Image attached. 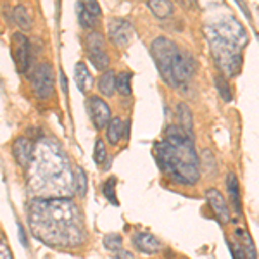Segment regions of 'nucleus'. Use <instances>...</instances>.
Here are the masks:
<instances>
[{
	"instance_id": "obj_1",
	"label": "nucleus",
	"mask_w": 259,
	"mask_h": 259,
	"mask_svg": "<svg viewBox=\"0 0 259 259\" xmlns=\"http://www.w3.org/2000/svg\"><path fill=\"white\" fill-rule=\"evenodd\" d=\"M28 225L36 240L49 247H78L87 230L80 207L68 197H36L28 207Z\"/></svg>"
},
{
	"instance_id": "obj_2",
	"label": "nucleus",
	"mask_w": 259,
	"mask_h": 259,
	"mask_svg": "<svg viewBox=\"0 0 259 259\" xmlns=\"http://www.w3.org/2000/svg\"><path fill=\"white\" fill-rule=\"evenodd\" d=\"M30 187L47 197H68L74 192L73 171L68 156L57 144L41 140L35 147V156L28 173Z\"/></svg>"
},
{
	"instance_id": "obj_3",
	"label": "nucleus",
	"mask_w": 259,
	"mask_h": 259,
	"mask_svg": "<svg viewBox=\"0 0 259 259\" xmlns=\"http://www.w3.org/2000/svg\"><path fill=\"white\" fill-rule=\"evenodd\" d=\"M154 157L159 169L177 185H195L199 182V156L194 140L180 124L166 128L164 140L154 145Z\"/></svg>"
},
{
	"instance_id": "obj_4",
	"label": "nucleus",
	"mask_w": 259,
	"mask_h": 259,
	"mask_svg": "<svg viewBox=\"0 0 259 259\" xmlns=\"http://www.w3.org/2000/svg\"><path fill=\"white\" fill-rule=\"evenodd\" d=\"M209 33V41H211V52L214 57L218 68L223 71L228 76H235L240 73L242 68V47H239L233 41H228L221 36Z\"/></svg>"
},
{
	"instance_id": "obj_5",
	"label": "nucleus",
	"mask_w": 259,
	"mask_h": 259,
	"mask_svg": "<svg viewBox=\"0 0 259 259\" xmlns=\"http://www.w3.org/2000/svg\"><path fill=\"white\" fill-rule=\"evenodd\" d=\"M178 52L180 50L175 45V41H171L166 36H157L152 41V45H150V54H152L154 62H156L157 69H159V74L169 87H178V83L173 78V71H171L173 61Z\"/></svg>"
},
{
	"instance_id": "obj_6",
	"label": "nucleus",
	"mask_w": 259,
	"mask_h": 259,
	"mask_svg": "<svg viewBox=\"0 0 259 259\" xmlns=\"http://www.w3.org/2000/svg\"><path fill=\"white\" fill-rule=\"evenodd\" d=\"M209 31L221 36V38L228 40V41H233V44H237L239 47H244L249 40L244 26H242V24L233 18V16H227V18L218 19L209 28Z\"/></svg>"
},
{
	"instance_id": "obj_7",
	"label": "nucleus",
	"mask_w": 259,
	"mask_h": 259,
	"mask_svg": "<svg viewBox=\"0 0 259 259\" xmlns=\"http://www.w3.org/2000/svg\"><path fill=\"white\" fill-rule=\"evenodd\" d=\"M31 87L40 100H47L54 94V69L49 62H41L31 74Z\"/></svg>"
},
{
	"instance_id": "obj_8",
	"label": "nucleus",
	"mask_w": 259,
	"mask_h": 259,
	"mask_svg": "<svg viewBox=\"0 0 259 259\" xmlns=\"http://www.w3.org/2000/svg\"><path fill=\"white\" fill-rule=\"evenodd\" d=\"M12 57H14L16 68L21 74L28 73L30 66V41L23 33H14L12 35Z\"/></svg>"
},
{
	"instance_id": "obj_9",
	"label": "nucleus",
	"mask_w": 259,
	"mask_h": 259,
	"mask_svg": "<svg viewBox=\"0 0 259 259\" xmlns=\"http://www.w3.org/2000/svg\"><path fill=\"white\" fill-rule=\"evenodd\" d=\"M87 109H89L92 123H94V126L97 130H102L104 126L109 124L111 109L100 97H97V95L89 97V100H87Z\"/></svg>"
},
{
	"instance_id": "obj_10",
	"label": "nucleus",
	"mask_w": 259,
	"mask_h": 259,
	"mask_svg": "<svg viewBox=\"0 0 259 259\" xmlns=\"http://www.w3.org/2000/svg\"><path fill=\"white\" fill-rule=\"evenodd\" d=\"M195 69H197V64H195L194 57L189 56V54H185V52L177 54L171 71H173V78L178 85L183 81H187V80H190V78L195 74Z\"/></svg>"
},
{
	"instance_id": "obj_11",
	"label": "nucleus",
	"mask_w": 259,
	"mask_h": 259,
	"mask_svg": "<svg viewBox=\"0 0 259 259\" xmlns=\"http://www.w3.org/2000/svg\"><path fill=\"white\" fill-rule=\"evenodd\" d=\"M107 33H109L112 44L118 45V47H124L132 40L133 26L126 19H111L109 24H107Z\"/></svg>"
},
{
	"instance_id": "obj_12",
	"label": "nucleus",
	"mask_w": 259,
	"mask_h": 259,
	"mask_svg": "<svg viewBox=\"0 0 259 259\" xmlns=\"http://www.w3.org/2000/svg\"><path fill=\"white\" fill-rule=\"evenodd\" d=\"M35 147L30 139L26 137H19V139L14 140L12 144V156H14L16 162L21 166V168H30L33 156H35Z\"/></svg>"
},
{
	"instance_id": "obj_13",
	"label": "nucleus",
	"mask_w": 259,
	"mask_h": 259,
	"mask_svg": "<svg viewBox=\"0 0 259 259\" xmlns=\"http://www.w3.org/2000/svg\"><path fill=\"white\" fill-rule=\"evenodd\" d=\"M206 199H207V204L211 206L212 212L216 214V218L221 225H228L230 223V209H228V204L225 197L221 195V192L218 189H207L206 190Z\"/></svg>"
},
{
	"instance_id": "obj_14",
	"label": "nucleus",
	"mask_w": 259,
	"mask_h": 259,
	"mask_svg": "<svg viewBox=\"0 0 259 259\" xmlns=\"http://www.w3.org/2000/svg\"><path fill=\"white\" fill-rule=\"evenodd\" d=\"M133 245L144 254H157L162 249V244L157 237H154L152 233H137L133 237Z\"/></svg>"
},
{
	"instance_id": "obj_15",
	"label": "nucleus",
	"mask_w": 259,
	"mask_h": 259,
	"mask_svg": "<svg viewBox=\"0 0 259 259\" xmlns=\"http://www.w3.org/2000/svg\"><path fill=\"white\" fill-rule=\"evenodd\" d=\"M227 189L230 200H232V207L237 212V216L242 214V197H240V189H239V180H237L235 173L227 175Z\"/></svg>"
},
{
	"instance_id": "obj_16",
	"label": "nucleus",
	"mask_w": 259,
	"mask_h": 259,
	"mask_svg": "<svg viewBox=\"0 0 259 259\" xmlns=\"http://www.w3.org/2000/svg\"><path fill=\"white\" fill-rule=\"evenodd\" d=\"M74 81H76V87L81 94H87L90 90L92 83H94V78H92L89 68H87L85 62H76L74 66Z\"/></svg>"
},
{
	"instance_id": "obj_17",
	"label": "nucleus",
	"mask_w": 259,
	"mask_h": 259,
	"mask_svg": "<svg viewBox=\"0 0 259 259\" xmlns=\"http://www.w3.org/2000/svg\"><path fill=\"white\" fill-rule=\"evenodd\" d=\"M177 114L180 126L185 130V133L189 137H194V121H192V111L185 102H180L177 106Z\"/></svg>"
},
{
	"instance_id": "obj_18",
	"label": "nucleus",
	"mask_w": 259,
	"mask_h": 259,
	"mask_svg": "<svg viewBox=\"0 0 259 259\" xmlns=\"http://www.w3.org/2000/svg\"><path fill=\"white\" fill-rule=\"evenodd\" d=\"M99 92L106 97H111L116 92V74L114 71L107 69L106 73H102V76L99 78Z\"/></svg>"
},
{
	"instance_id": "obj_19",
	"label": "nucleus",
	"mask_w": 259,
	"mask_h": 259,
	"mask_svg": "<svg viewBox=\"0 0 259 259\" xmlns=\"http://www.w3.org/2000/svg\"><path fill=\"white\" fill-rule=\"evenodd\" d=\"M235 235H239V244L242 245V249H244V256L245 259H257V252H256V245H254L252 239H250V235L245 230H240L237 228L235 230Z\"/></svg>"
},
{
	"instance_id": "obj_20",
	"label": "nucleus",
	"mask_w": 259,
	"mask_h": 259,
	"mask_svg": "<svg viewBox=\"0 0 259 259\" xmlns=\"http://www.w3.org/2000/svg\"><path fill=\"white\" fill-rule=\"evenodd\" d=\"M147 6H149V9L152 11V14L159 19L169 18L171 12H173V4H171L169 0H150Z\"/></svg>"
},
{
	"instance_id": "obj_21",
	"label": "nucleus",
	"mask_w": 259,
	"mask_h": 259,
	"mask_svg": "<svg viewBox=\"0 0 259 259\" xmlns=\"http://www.w3.org/2000/svg\"><path fill=\"white\" fill-rule=\"evenodd\" d=\"M124 132V123L121 121V118H112L107 124V140L111 145H118L121 137Z\"/></svg>"
},
{
	"instance_id": "obj_22",
	"label": "nucleus",
	"mask_w": 259,
	"mask_h": 259,
	"mask_svg": "<svg viewBox=\"0 0 259 259\" xmlns=\"http://www.w3.org/2000/svg\"><path fill=\"white\" fill-rule=\"evenodd\" d=\"M14 21L18 23L19 28H23L24 31H28L33 28V19L30 16V11H28L24 6H16L14 7Z\"/></svg>"
},
{
	"instance_id": "obj_23",
	"label": "nucleus",
	"mask_w": 259,
	"mask_h": 259,
	"mask_svg": "<svg viewBox=\"0 0 259 259\" xmlns=\"http://www.w3.org/2000/svg\"><path fill=\"white\" fill-rule=\"evenodd\" d=\"M132 78L133 74L130 71H121L118 76H116V90L121 95H124V97L132 95Z\"/></svg>"
},
{
	"instance_id": "obj_24",
	"label": "nucleus",
	"mask_w": 259,
	"mask_h": 259,
	"mask_svg": "<svg viewBox=\"0 0 259 259\" xmlns=\"http://www.w3.org/2000/svg\"><path fill=\"white\" fill-rule=\"evenodd\" d=\"M87 52H95V50H106V38L99 31H90L85 38Z\"/></svg>"
},
{
	"instance_id": "obj_25",
	"label": "nucleus",
	"mask_w": 259,
	"mask_h": 259,
	"mask_svg": "<svg viewBox=\"0 0 259 259\" xmlns=\"http://www.w3.org/2000/svg\"><path fill=\"white\" fill-rule=\"evenodd\" d=\"M73 182H74V192H76L80 197H85L89 185H87L85 171H83L80 166H74V169H73Z\"/></svg>"
},
{
	"instance_id": "obj_26",
	"label": "nucleus",
	"mask_w": 259,
	"mask_h": 259,
	"mask_svg": "<svg viewBox=\"0 0 259 259\" xmlns=\"http://www.w3.org/2000/svg\"><path fill=\"white\" fill-rule=\"evenodd\" d=\"M89 54V61L94 64V68L97 71H106L109 66V56L106 50H95V52H87Z\"/></svg>"
},
{
	"instance_id": "obj_27",
	"label": "nucleus",
	"mask_w": 259,
	"mask_h": 259,
	"mask_svg": "<svg viewBox=\"0 0 259 259\" xmlns=\"http://www.w3.org/2000/svg\"><path fill=\"white\" fill-rule=\"evenodd\" d=\"M116 185H118V180H116L114 177L107 178L106 182H104L102 185V194L104 197H106L109 202L112 204V206H118V199H116Z\"/></svg>"
},
{
	"instance_id": "obj_28",
	"label": "nucleus",
	"mask_w": 259,
	"mask_h": 259,
	"mask_svg": "<svg viewBox=\"0 0 259 259\" xmlns=\"http://www.w3.org/2000/svg\"><path fill=\"white\" fill-rule=\"evenodd\" d=\"M214 83H216V89H218V94L221 95V99H223L225 102H230L233 95H232V89H230V83L227 78H225V74H216Z\"/></svg>"
},
{
	"instance_id": "obj_29",
	"label": "nucleus",
	"mask_w": 259,
	"mask_h": 259,
	"mask_svg": "<svg viewBox=\"0 0 259 259\" xmlns=\"http://www.w3.org/2000/svg\"><path fill=\"white\" fill-rule=\"evenodd\" d=\"M76 11H78V21H80L81 28H85V30H90V28H94L95 24H97V18H94L90 12H87L85 7L81 6V2L76 4Z\"/></svg>"
},
{
	"instance_id": "obj_30",
	"label": "nucleus",
	"mask_w": 259,
	"mask_h": 259,
	"mask_svg": "<svg viewBox=\"0 0 259 259\" xmlns=\"http://www.w3.org/2000/svg\"><path fill=\"white\" fill-rule=\"evenodd\" d=\"M121 245H123V237L118 235V233H109V235L104 237V247L111 252H118L121 250Z\"/></svg>"
},
{
	"instance_id": "obj_31",
	"label": "nucleus",
	"mask_w": 259,
	"mask_h": 259,
	"mask_svg": "<svg viewBox=\"0 0 259 259\" xmlns=\"http://www.w3.org/2000/svg\"><path fill=\"white\" fill-rule=\"evenodd\" d=\"M107 159V149L104 145V140L97 139L95 140V147H94V161L97 164H102L104 161Z\"/></svg>"
},
{
	"instance_id": "obj_32",
	"label": "nucleus",
	"mask_w": 259,
	"mask_h": 259,
	"mask_svg": "<svg viewBox=\"0 0 259 259\" xmlns=\"http://www.w3.org/2000/svg\"><path fill=\"white\" fill-rule=\"evenodd\" d=\"M81 6L85 7L87 12H90L94 18H100V14H102V9H100V6L97 2H94V0H87V2H81Z\"/></svg>"
},
{
	"instance_id": "obj_33",
	"label": "nucleus",
	"mask_w": 259,
	"mask_h": 259,
	"mask_svg": "<svg viewBox=\"0 0 259 259\" xmlns=\"http://www.w3.org/2000/svg\"><path fill=\"white\" fill-rule=\"evenodd\" d=\"M0 259H14L11 252V245L4 235H0Z\"/></svg>"
},
{
	"instance_id": "obj_34",
	"label": "nucleus",
	"mask_w": 259,
	"mask_h": 259,
	"mask_svg": "<svg viewBox=\"0 0 259 259\" xmlns=\"http://www.w3.org/2000/svg\"><path fill=\"white\" fill-rule=\"evenodd\" d=\"M112 259H133V254L130 252V250L121 249L114 254V256H112Z\"/></svg>"
},
{
	"instance_id": "obj_35",
	"label": "nucleus",
	"mask_w": 259,
	"mask_h": 259,
	"mask_svg": "<svg viewBox=\"0 0 259 259\" xmlns=\"http://www.w3.org/2000/svg\"><path fill=\"white\" fill-rule=\"evenodd\" d=\"M18 230H19V240H21V244H23L24 247H28V237H26V233L23 232V227H21V225H18Z\"/></svg>"
}]
</instances>
